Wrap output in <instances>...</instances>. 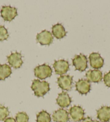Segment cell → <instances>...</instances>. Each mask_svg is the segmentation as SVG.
<instances>
[{"instance_id": "12", "label": "cell", "mask_w": 110, "mask_h": 122, "mask_svg": "<svg viewBox=\"0 0 110 122\" xmlns=\"http://www.w3.org/2000/svg\"><path fill=\"white\" fill-rule=\"evenodd\" d=\"M76 88L80 94H87L91 90V84L87 80L79 79L76 83Z\"/></svg>"}, {"instance_id": "7", "label": "cell", "mask_w": 110, "mask_h": 122, "mask_svg": "<svg viewBox=\"0 0 110 122\" xmlns=\"http://www.w3.org/2000/svg\"><path fill=\"white\" fill-rule=\"evenodd\" d=\"M69 113L72 119L74 122H78L84 119V109L82 107L78 106H74L70 109Z\"/></svg>"}, {"instance_id": "10", "label": "cell", "mask_w": 110, "mask_h": 122, "mask_svg": "<svg viewBox=\"0 0 110 122\" xmlns=\"http://www.w3.org/2000/svg\"><path fill=\"white\" fill-rule=\"evenodd\" d=\"M90 66L95 69L101 68L104 65V59L100 56V54L94 52L90 54L89 56Z\"/></svg>"}, {"instance_id": "5", "label": "cell", "mask_w": 110, "mask_h": 122, "mask_svg": "<svg viewBox=\"0 0 110 122\" xmlns=\"http://www.w3.org/2000/svg\"><path fill=\"white\" fill-rule=\"evenodd\" d=\"M73 77L69 75H61L57 79V83L61 89L69 91L72 88Z\"/></svg>"}, {"instance_id": "21", "label": "cell", "mask_w": 110, "mask_h": 122, "mask_svg": "<svg viewBox=\"0 0 110 122\" xmlns=\"http://www.w3.org/2000/svg\"><path fill=\"white\" fill-rule=\"evenodd\" d=\"M9 37L8 31L3 25H0V41L7 40Z\"/></svg>"}, {"instance_id": "3", "label": "cell", "mask_w": 110, "mask_h": 122, "mask_svg": "<svg viewBox=\"0 0 110 122\" xmlns=\"http://www.w3.org/2000/svg\"><path fill=\"white\" fill-rule=\"evenodd\" d=\"M72 63L76 70L83 71L88 67L87 57L82 54L75 56L72 60Z\"/></svg>"}, {"instance_id": "1", "label": "cell", "mask_w": 110, "mask_h": 122, "mask_svg": "<svg viewBox=\"0 0 110 122\" xmlns=\"http://www.w3.org/2000/svg\"><path fill=\"white\" fill-rule=\"evenodd\" d=\"M31 89L37 97H43L50 90V85L48 82L34 80L31 85Z\"/></svg>"}, {"instance_id": "13", "label": "cell", "mask_w": 110, "mask_h": 122, "mask_svg": "<svg viewBox=\"0 0 110 122\" xmlns=\"http://www.w3.org/2000/svg\"><path fill=\"white\" fill-rule=\"evenodd\" d=\"M52 119L56 122H67L69 120V113L64 109H60L53 113Z\"/></svg>"}, {"instance_id": "14", "label": "cell", "mask_w": 110, "mask_h": 122, "mask_svg": "<svg viewBox=\"0 0 110 122\" xmlns=\"http://www.w3.org/2000/svg\"><path fill=\"white\" fill-rule=\"evenodd\" d=\"M57 103L62 108H66L70 105L71 99L66 92H62L58 95L56 99Z\"/></svg>"}, {"instance_id": "6", "label": "cell", "mask_w": 110, "mask_h": 122, "mask_svg": "<svg viewBox=\"0 0 110 122\" xmlns=\"http://www.w3.org/2000/svg\"><path fill=\"white\" fill-rule=\"evenodd\" d=\"M36 40L42 45H49L52 43L54 38L50 31L45 30L37 34Z\"/></svg>"}, {"instance_id": "22", "label": "cell", "mask_w": 110, "mask_h": 122, "mask_svg": "<svg viewBox=\"0 0 110 122\" xmlns=\"http://www.w3.org/2000/svg\"><path fill=\"white\" fill-rule=\"evenodd\" d=\"M104 82L105 85L108 87L110 88V71L106 73L104 76Z\"/></svg>"}, {"instance_id": "16", "label": "cell", "mask_w": 110, "mask_h": 122, "mask_svg": "<svg viewBox=\"0 0 110 122\" xmlns=\"http://www.w3.org/2000/svg\"><path fill=\"white\" fill-rule=\"evenodd\" d=\"M52 33L53 35L57 39H62L66 35V32L65 31L64 26L60 23L53 25Z\"/></svg>"}, {"instance_id": "15", "label": "cell", "mask_w": 110, "mask_h": 122, "mask_svg": "<svg viewBox=\"0 0 110 122\" xmlns=\"http://www.w3.org/2000/svg\"><path fill=\"white\" fill-rule=\"evenodd\" d=\"M97 118L101 122H107L110 120V107L103 106L97 110Z\"/></svg>"}, {"instance_id": "18", "label": "cell", "mask_w": 110, "mask_h": 122, "mask_svg": "<svg viewBox=\"0 0 110 122\" xmlns=\"http://www.w3.org/2000/svg\"><path fill=\"white\" fill-rule=\"evenodd\" d=\"M50 115L45 110H42L37 115V122H51Z\"/></svg>"}, {"instance_id": "9", "label": "cell", "mask_w": 110, "mask_h": 122, "mask_svg": "<svg viewBox=\"0 0 110 122\" xmlns=\"http://www.w3.org/2000/svg\"><path fill=\"white\" fill-rule=\"evenodd\" d=\"M22 57L21 54L18 52L12 53L7 57L8 61L10 66L14 68H19L22 66L23 62Z\"/></svg>"}, {"instance_id": "8", "label": "cell", "mask_w": 110, "mask_h": 122, "mask_svg": "<svg viewBox=\"0 0 110 122\" xmlns=\"http://www.w3.org/2000/svg\"><path fill=\"white\" fill-rule=\"evenodd\" d=\"M53 67L55 73L58 75H63L66 73L69 69V64L65 60H59L55 61Z\"/></svg>"}, {"instance_id": "2", "label": "cell", "mask_w": 110, "mask_h": 122, "mask_svg": "<svg viewBox=\"0 0 110 122\" xmlns=\"http://www.w3.org/2000/svg\"><path fill=\"white\" fill-rule=\"evenodd\" d=\"M52 69L46 64L39 65L34 69L35 75L41 80H44L50 77L52 75Z\"/></svg>"}, {"instance_id": "20", "label": "cell", "mask_w": 110, "mask_h": 122, "mask_svg": "<svg viewBox=\"0 0 110 122\" xmlns=\"http://www.w3.org/2000/svg\"><path fill=\"white\" fill-rule=\"evenodd\" d=\"M9 115V111L7 107L0 106V121L5 120Z\"/></svg>"}, {"instance_id": "19", "label": "cell", "mask_w": 110, "mask_h": 122, "mask_svg": "<svg viewBox=\"0 0 110 122\" xmlns=\"http://www.w3.org/2000/svg\"><path fill=\"white\" fill-rule=\"evenodd\" d=\"M29 116L24 112H20L16 116V122H29Z\"/></svg>"}, {"instance_id": "11", "label": "cell", "mask_w": 110, "mask_h": 122, "mask_svg": "<svg viewBox=\"0 0 110 122\" xmlns=\"http://www.w3.org/2000/svg\"><path fill=\"white\" fill-rule=\"evenodd\" d=\"M87 80L90 82L98 83L102 80V72L98 69L88 71L86 73Z\"/></svg>"}, {"instance_id": "23", "label": "cell", "mask_w": 110, "mask_h": 122, "mask_svg": "<svg viewBox=\"0 0 110 122\" xmlns=\"http://www.w3.org/2000/svg\"><path fill=\"white\" fill-rule=\"evenodd\" d=\"M82 122H99L98 121H96V120H92V119L91 117H88L82 119Z\"/></svg>"}, {"instance_id": "24", "label": "cell", "mask_w": 110, "mask_h": 122, "mask_svg": "<svg viewBox=\"0 0 110 122\" xmlns=\"http://www.w3.org/2000/svg\"><path fill=\"white\" fill-rule=\"evenodd\" d=\"M16 122V120L12 117H9L7 118L5 120V122Z\"/></svg>"}, {"instance_id": "4", "label": "cell", "mask_w": 110, "mask_h": 122, "mask_svg": "<svg viewBox=\"0 0 110 122\" xmlns=\"http://www.w3.org/2000/svg\"><path fill=\"white\" fill-rule=\"evenodd\" d=\"M17 10L11 6H3L1 10V15L3 20L10 22L17 16Z\"/></svg>"}, {"instance_id": "17", "label": "cell", "mask_w": 110, "mask_h": 122, "mask_svg": "<svg viewBox=\"0 0 110 122\" xmlns=\"http://www.w3.org/2000/svg\"><path fill=\"white\" fill-rule=\"evenodd\" d=\"M11 67L7 64H0V80H5L11 74Z\"/></svg>"}]
</instances>
